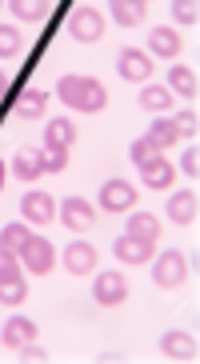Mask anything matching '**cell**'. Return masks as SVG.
I'll return each instance as SVG.
<instances>
[{
    "mask_svg": "<svg viewBox=\"0 0 200 364\" xmlns=\"http://www.w3.org/2000/svg\"><path fill=\"white\" fill-rule=\"evenodd\" d=\"M56 97L73 108V112H100V108L108 105L105 85H100L96 76H80V73L60 76V80H56Z\"/></svg>",
    "mask_w": 200,
    "mask_h": 364,
    "instance_id": "1",
    "label": "cell"
},
{
    "mask_svg": "<svg viewBox=\"0 0 200 364\" xmlns=\"http://www.w3.org/2000/svg\"><path fill=\"white\" fill-rule=\"evenodd\" d=\"M105 28H108L105 16H100L93 4H80V9L68 16V36H73V41H80V44H96L100 36H105Z\"/></svg>",
    "mask_w": 200,
    "mask_h": 364,
    "instance_id": "2",
    "label": "cell"
},
{
    "mask_svg": "<svg viewBox=\"0 0 200 364\" xmlns=\"http://www.w3.org/2000/svg\"><path fill=\"white\" fill-rule=\"evenodd\" d=\"M152 280H157L160 289H177V284H184V280H189V260H184V252H177V248L160 252V260L152 264Z\"/></svg>",
    "mask_w": 200,
    "mask_h": 364,
    "instance_id": "3",
    "label": "cell"
},
{
    "mask_svg": "<svg viewBox=\"0 0 200 364\" xmlns=\"http://www.w3.org/2000/svg\"><path fill=\"white\" fill-rule=\"evenodd\" d=\"M16 257L24 260V268H28L32 277H44V272H53V264H56V248L48 245L44 236H28Z\"/></svg>",
    "mask_w": 200,
    "mask_h": 364,
    "instance_id": "4",
    "label": "cell"
},
{
    "mask_svg": "<svg viewBox=\"0 0 200 364\" xmlns=\"http://www.w3.org/2000/svg\"><path fill=\"white\" fill-rule=\"evenodd\" d=\"M93 296H96V304L116 309V304H125L128 300V280L120 277V272H100L96 284H93Z\"/></svg>",
    "mask_w": 200,
    "mask_h": 364,
    "instance_id": "5",
    "label": "cell"
},
{
    "mask_svg": "<svg viewBox=\"0 0 200 364\" xmlns=\"http://www.w3.org/2000/svg\"><path fill=\"white\" fill-rule=\"evenodd\" d=\"M116 73L125 76V80H137V85H144L148 76H152V56L140 53V48H125V53L116 56Z\"/></svg>",
    "mask_w": 200,
    "mask_h": 364,
    "instance_id": "6",
    "label": "cell"
},
{
    "mask_svg": "<svg viewBox=\"0 0 200 364\" xmlns=\"http://www.w3.org/2000/svg\"><path fill=\"white\" fill-rule=\"evenodd\" d=\"M137 204V188L128 181H108L105 188H100V208L105 213H128Z\"/></svg>",
    "mask_w": 200,
    "mask_h": 364,
    "instance_id": "7",
    "label": "cell"
},
{
    "mask_svg": "<svg viewBox=\"0 0 200 364\" xmlns=\"http://www.w3.org/2000/svg\"><path fill=\"white\" fill-rule=\"evenodd\" d=\"M60 220H64V228L85 232V228H93L96 213H93V204H88L85 196H68V200H64V208H60Z\"/></svg>",
    "mask_w": 200,
    "mask_h": 364,
    "instance_id": "8",
    "label": "cell"
},
{
    "mask_svg": "<svg viewBox=\"0 0 200 364\" xmlns=\"http://www.w3.org/2000/svg\"><path fill=\"white\" fill-rule=\"evenodd\" d=\"M64 268L73 272V277H88L96 272V248L88 240H76V245L64 248Z\"/></svg>",
    "mask_w": 200,
    "mask_h": 364,
    "instance_id": "9",
    "label": "cell"
},
{
    "mask_svg": "<svg viewBox=\"0 0 200 364\" xmlns=\"http://www.w3.org/2000/svg\"><path fill=\"white\" fill-rule=\"evenodd\" d=\"M160 353L169 356V360H196V341H192L189 332L169 328L160 336Z\"/></svg>",
    "mask_w": 200,
    "mask_h": 364,
    "instance_id": "10",
    "label": "cell"
},
{
    "mask_svg": "<svg viewBox=\"0 0 200 364\" xmlns=\"http://www.w3.org/2000/svg\"><path fill=\"white\" fill-rule=\"evenodd\" d=\"M21 213L28 216L32 225H48V220H56V204H53L48 193H24Z\"/></svg>",
    "mask_w": 200,
    "mask_h": 364,
    "instance_id": "11",
    "label": "cell"
},
{
    "mask_svg": "<svg viewBox=\"0 0 200 364\" xmlns=\"http://www.w3.org/2000/svg\"><path fill=\"white\" fill-rule=\"evenodd\" d=\"M196 213H200V200H196V193H192V188H184V193H172L169 216L177 220L180 228H189L192 220H196Z\"/></svg>",
    "mask_w": 200,
    "mask_h": 364,
    "instance_id": "12",
    "label": "cell"
},
{
    "mask_svg": "<svg viewBox=\"0 0 200 364\" xmlns=\"http://www.w3.org/2000/svg\"><path fill=\"white\" fill-rule=\"evenodd\" d=\"M0 341L9 344V348H24V344L36 341V324H32L28 316H9V324H4V332H0Z\"/></svg>",
    "mask_w": 200,
    "mask_h": 364,
    "instance_id": "13",
    "label": "cell"
},
{
    "mask_svg": "<svg viewBox=\"0 0 200 364\" xmlns=\"http://www.w3.org/2000/svg\"><path fill=\"white\" fill-rule=\"evenodd\" d=\"M112 252H116V260H125V264H148V260H152V245H144L137 236H120Z\"/></svg>",
    "mask_w": 200,
    "mask_h": 364,
    "instance_id": "14",
    "label": "cell"
},
{
    "mask_svg": "<svg viewBox=\"0 0 200 364\" xmlns=\"http://www.w3.org/2000/svg\"><path fill=\"white\" fill-rule=\"evenodd\" d=\"M125 236H137V240H144V245H157V240H160V220L152 213L128 216V232Z\"/></svg>",
    "mask_w": 200,
    "mask_h": 364,
    "instance_id": "15",
    "label": "cell"
},
{
    "mask_svg": "<svg viewBox=\"0 0 200 364\" xmlns=\"http://www.w3.org/2000/svg\"><path fill=\"white\" fill-rule=\"evenodd\" d=\"M12 172H16V181L32 184V181H36V176L44 172L41 152H36V149H21V152H16V161H12Z\"/></svg>",
    "mask_w": 200,
    "mask_h": 364,
    "instance_id": "16",
    "label": "cell"
},
{
    "mask_svg": "<svg viewBox=\"0 0 200 364\" xmlns=\"http://www.w3.org/2000/svg\"><path fill=\"white\" fill-rule=\"evenodd\" d=\"M76 140V124L73 120H48V129H44V149H68Z\"/></svg>",
    "mask_w": 200,
    "mask_h": 364,
    "instance_id": "17",
    "label": "cell"
},
{
    "mask_svg": "<svg viewBox=\"0 0 200 364\" xmlns=\"http://www.w3.org/2000/svg\"><path fill=\"white\" fill-rule=\"evenodd\" d=\"M140 181H144L148 188H157V193H160V188H169V184H172V164L164 161V156L148 161L144 168H140Z\"/></svg>",
    "mask_w": 200,
    "mask_h": 364,
    "instance_id": "18",
    "label": "cell"
},
{
    "mask_svg": "<svg viewBox=\"0 0 200 364\" xmlns=\"http://www.w3.org/2000/svg\"><path fill=\"white\" fill-rule=\"evenodd\" d=\"M112 21L125 28L144 24V0H112Z\"/></svg>",
    "mask_w": 200,
    "mask_h": 364,
    "instance_id": "19",
    "label": "cell"
},
{
    "mask_svg": "<svg viewBox=\"0 0 200 364\" xmlns=\"http://www.w3.org/2000/svg\"><path fill=\"white\" fill-rule=\"evenodd\" d=\"M148 48L157 56H180V33L177 28H152L148 33Z\"/></svg>",
    "mask_w": 200,
    "mask_h": 364,
    "instance_id": "20",
    "label": "cell"
},
{
    "mask_svg": "<svg viewBox=\"0 0 200 364\" xmlns=\"http://www.w3.org/2000/svg\"><path fill=\"white\" fill-rule=\"evenodd\" d=\"M169 92H180V97H196V92H200L196 73H192V68H184V65H177V68L169 73Z\"/></svg>",
    "mask_w": 200,
    "mask_h": 364,
    "instance_id": "21",
    "label": "cell"
},
{
    "mask_svg": "<svg viewBox=\"0 0 200 364\" xmlns=\"http://www.w3.org/2000/svg\"><path fill=\"white\" fill-rule=\"evenodd\" d=\"M169 105H172V92L169 88H160V85H148V88H140V108L144 112H169Z\"/></svg>",
    "mask_w": 200,
    "mask_h": 364,
    "instance_id": "22",
    "label": "cell"
},
{
    "mask_svg": "<svg viewBox=\"0 0 200 364\" xmlns=\"http://www.w3.org/2000/svg\"><path fill=\"white\" fill-rule=\"evenodd\" d=\"M28 300V284H24V277H4L0 280V304H24Z\"/></svg>",
    "mask_w": 200,
    "mask_h": 364,
    "instance_id": "23",
    "label": "cell"
},
{
    "mask_svg": "<svg viewBox=\"0 0 200 364\" xmlns=\"http://www.w3.org/2000/svg\"><path fill=\"white\" fill-rule=\"evenodd\" d=\"M44 105H48V97H44L41 88H28V92L21 97V105H16V117H21V120L41 117V112H44Z\"/></svg>",
    "mask_w": 200,
    "mask_h": 364,
    "instance_id": "24",
    "label": "cell"
},
{
    "mask_svg": "<svg viewBox=\"0 0 200 364\" xmlns=\"http://www.w3.org/2000/svg\"><path fill=\"white\" fill-rule=\"evenodd\" d=\"M148 140L164 152V149H172L180 136H177V129H172V120H152V124H148Z\"/></svg>",
    "mask_w": 200,
    "mask_h": 364,
    "instance_id": "25",
    "label": "cell"
},
{
    "mask_svg": "<svg viewBox=\"0 0 200 364\" xmlns=\"http://www.w3.org/2000/svg\"><path fill=\"white\" fill-rule=\"evenodd\" d=\"M28 228L24 225H9L4 228V232H0V252H12V257H16V252H21L24 248V240H28Z\"/></svg>",
    "mask_w": 200,
    "mask_h": 364,
    "instance_id": "26",
    "label": "cell"
},
{
    "mask_svg": "<svg viewBox=\"0 0 200 364\" xmlns=\"http://www.w3.org/2000/svg\"><path fill=\"white\" fill-rule=\"evenodd\" d=\"M128 156H132V164H137V168H144L148 161H157V156H160V149H157V144H152L148 136H140V140H132Z\"/></svg>",
    "mask_w": 200,
    "mask_h": 364,
    "instance_id": "27",
    "label": "cell"
},
{
    "mask_svg": "<svg viewBox=\"0 0 200 364\" xmlns=\"http://www.w3.org/2000/svg\"><path fill=\"white\" fill-rule=\"evenodd\" d=\"M41 164H44V172H64L68 168V149H44Z\"/></svg>",
    "mask_w": 200,
    "mask_h": 364,
    "instance_id": "28",
    "label": "cell"
},
{
    "mask_svg": "<svg viewBox=\"0 0 200 364\" xmlns=\"http://www.w3.org/2000/svg\"><path fill=\"white\" fill-rule=\"evenodd\" d=\"M16 21H44V4H28V0H12L9 4Z\"/></svg>",
    "mask_w": 200,
    "mask_h": 364,
    "instance_id": "29",
    "label": "cell"
},
{
    "mask_svg": "<svg viewBox=\"0 0 200 364\" xmlns=\"http://www.w3.org/2000/svg\"><path fill=\"white\" fill-rule=\"evenodd\" d=\"M21 53V33L12 24H0V56H16Z\"/></svg>",
    "mask_w": 200,
    "mask_h": 364,
    "instance_id": "30",
    "label": "cell"
},
{
    "mask_svg": "<svg viewBox=\"0 0 200 364\" xmlns=\"http://www.w3.org/2000/svg\"><path fill=\"white\" fill-rule=\"evenodd\" d=\"M172 129H177V136L196 140V132H200V117H196V112H180V117L172 120Z\"/></svg>",
    "mask_w": 200,
    "mask_h": 364,
    "instance_id": "31",
    "label": "cell"
},
{
    "mask_svg": "<svg viewBox=\"0 0 200 364\" xmlns=\"http://www.w3.org/2000/svg\"><path fill=\"white\" fill-rule=\"evenodd\" d=\"M172 16H177L180 24H196V16H200L196 0H177V4H172Z\"/></svg>",
    "mask_w": 200,
    "mask_h": 364,
    "instance_id": "32",
    "label": "cell"
},
{
    "mask_svg": "<svg viewBox=\"0 0 200 364\" xmlns=\"http://www.w3.org/2000/svg\"><path fill=\"white\" fill-rule=\"evenodd\" d=\"M180 168H184V172L192 176V181H196V176H200V152H196V149H189L184 156H180Z\"/></svg>",
    "mask_w": 200,
    "mask_h": 364,
    "instance_id": "33",
    "label": "cell"
},
{
    "mask_svg": "<svg viewBox=\"0 0 200 364\" xmlns=\"http://www.w3.org/2000/svg\"><path fill=\"white\" fill-rule=\"evenodd\" d=\"M16 353H21V360H48V353H44V348H36V341L24 344V348H16Z\"/></svg>",
    "mask_w": 200,
    "mask_h": 364,
    "instance_id": "34",
    "label": "cell"
},
{
    "mask_svg": "<svg viewBox=\"0 0 200 364\" xmlns=\"http://www.w3.org/2000/svg\"><path fill=\"white\" fill-rule=\"evenodd\" d=\"M9 92V73H0V97Z\"/></svg>",
    "mask_w": 200,
    "mask_h": 364,
    "instance_id": "35",
    "label": "cell"
},
{
    "mask_svg": "<svg viewBox=\"0 0 200 364\" xmlns=\"http://www.w3.org/2000/svg\"><path fill=\"white\" fill-rule=\"evenodd\" d=\"M0 188H4V164H0Z\"/></svg>",
    "mask_w": 200,
    "mask_h": 364,
    "instance_id": "36",
    "label": "cell"
}]
</instances>
